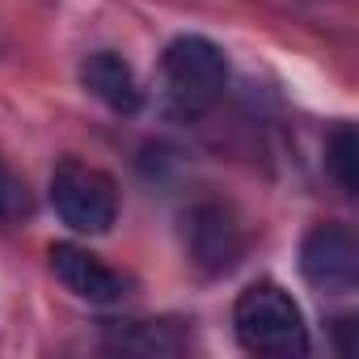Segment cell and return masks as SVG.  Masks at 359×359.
I'll use <instances>...</instances> for the list:
<instances>
[{
	"label": "cell",
	"mask_w": 359,
	"mask_h": 359,
	"mask_svg": "<svg viewBox=\"0 0 359 359\" xmlns=\"http://www.w3.org/2000/svg\"><path fill=\"white\" fill-rule=\"evenodd\" d=\"M51 208L55 216L81 233V237H102L114 229L118 220V187L114 177L97 165H85V161H60L51 169Z\"/></svg>",
	"instance_id": "obj_3"
},
{
	"label": "cell",
	"mask_w": 359,
	"mask_h": 359,
	"mask_svg": "<svg viewBox=\"0 0 359 359\" xmlns=\"http://www.w3.org/2000/svg\"><path fill=\"white\" fill-rule=\"evenodd\" d=\"M34 212V199L26 191V182L13 173V165L0 156V224H22Z\"/></svg>",
	"instance_id": "obj_9"
},
{
	"label": "cell",
	"mask_w": 359,
	"mask_h": 359,
	"mask_svg": "<svg viewBox=\"0 0 359 359\" xmlns=\"http://www.w3.org/2000/svg\"><path fill=\"white\" fill-rule=\"evenodd\" d=\"M300 275L325 296H351L359 283V241L346 224H313L300 241Z\"/></svg>",
	"instance_id": "obj_5"
},
{
	"label": "cell",
	"mask_w": 359,
	"mask_h": 359,
	"mask_svg": "<svg viewBox=\"0 0 359 359\" xmlns=\"http://www.w3.org/2000/svg\"><path fill=\"white\" fill-rule=\"evenodd\" d=\"M233 330H237V342L250 355H266V359H300V355H309L304 313L292 300V292L279 287L275 279H258L237 296Z\"/></svg>",
	"instance_id": "obj_1"
},
{
	"label": "cell",
	"mask_w": 359,
	"mask_h": 359,
	"mask_svg": "<svg viewBox=\"0 0 359 359\" xmlns=\"http://www.w3.org/2000/svg\"><path fill=\"white\" fill-rule=\"evenodd\" d=\"M47 258H51L55 279L85 304H118L131 287L123 271H114L106 258H97L93 250H85L76 241H55L47 250Z\"/></svg>",
	"instance_id": "obj_6"
},
{
	"label": "cell",
	"mask_w": 359,
	"mask_h": 359,
	"mask_svg": "<svg viewBox=\"0 0 359 359\" xmlns=\"http://www.w3.org/2000/svg\"><path fill=\"white\" fill-rule=\"evenodd\" d=\"M182 245L187 258L203 271V275H229L241 258H245V224L237 220V212L220 199H199L182 212Z\"/></svg>",
	"instance_id": "obj_4"
},
{
	"label": "cell",
	"mask_w": 359,
	"mask_h": 359,
	"mask_svg": "<svg viewBox=\"0 0 359 359\" xmlns=\"http://www.w3.org/2000/svg\"><path fill=\"white\" fill-rule=\"evenodd\" d=\"M161 85L177 114H203L229 89V60L203 34H177L161 55Z\"/></svg>",
	"instance_id": "obj_2"
},
{
	"label": "cell",
	"mask_w": 359,
	"mask_h": 359,
	"mask_svg": "<svg viewBox=\"0 0 359 359\" xmlns=\"http://www.w3.org/2000/svg\"><path fill=\"white\" fill-rule=\"evenodd\" d=\"M81 85L114 114H135L144 106V89H140V76L135 68L114 55V51H93L81 60Z\"/></svg>",
	"instance_id": "obj_7"
},
{
	"label": "cell",
	"mask_w": 359,
	"mask_h": 359,
	"mask_svg": "<svg viewBox=\"0 0 359 359\" xmlns=\"http://www.w3.org/2000/svg\"><path fill=\"white\" fill-rule=\"evenodd\" d=\"M325 169L338 182V191L346 199H355L359 191V140H355V127L351 123H338L325 140Z\"/></svg>",
	"instance_id": "obj_8"
}]
</instances>
